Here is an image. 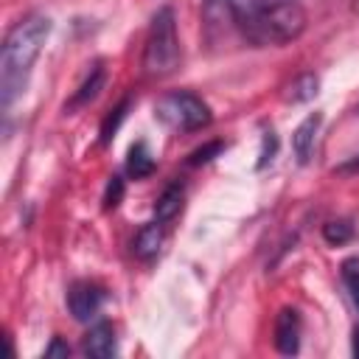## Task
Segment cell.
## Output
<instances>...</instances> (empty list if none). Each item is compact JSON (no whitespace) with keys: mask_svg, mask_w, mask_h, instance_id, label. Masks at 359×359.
I'll list each match as a JSON object with an SVG mask.
<instances>
[{"mask_svg":"<svg viewBox=\"0 0 359 359\" xmlns=\"http://www.w3.org/2000/svg\"><path fill=\"white\" fill-rule=\"evenodd\" d=\"M300 0H236L238 39L252 48H283L306 31Z\"/></svg>","mask_w":359,"mask_h":359,"instance_id":"cell-1","label":"cell"},{"mask_svg":"<svg viewBox=\"0 0 359 359\" xmlns=\"http://www.w3.org/2000/svg\"><path fill=\"white\" fill-rule=\"evenodd\" d=\"M50 28H53L50 17L28 14L17 25H11V31L6 34L0 48V109L3 112H8L14 101L25 93L34 62L42 53V45L50 36Z\"/></svg>","mask_w":359,"mask_h":359,"instance_id":"cell-2","label":"cell"},{"mask_svg":"<svg viewBox=\"0 0 359 359\" xmlns=\"http://www.w3.org/2000/svg\"><path fill=\"white\" fill-rule=\"evenodd\" d=\"M180 59H182V48L177 36V17H174V8L163 6L151 17V25L143 42V73L151 79L171 76L180 67Z\"/></svg>","mask_w":359,"mask_h":359,"instance_id":"cell-3","label":"cell"},{"mask_svg":"<svg viewBox=\"0 0 359 359\" xmlns=\"http://www.w3.org/2000/svg\"><path fill=\"white\" fill-rule=\"evenodd\" d=\"M154 118L171 132H196L213 121L210 107L191 90H174L157 98Z\"/></svg>","mask_w":359,"mask_h":359,"instance_id":"cell-4","label":"cell"},{"mask_svg":"<svg viewBox=\"0 0 359 359\" xmlns=\"http://www.w3.org/2000/svg\"><path fill=\"white\" fill-rule=\"evenodd\" d=\"M202 31L208 45H224L238 39L236 28V0H202Z\"/></svg>","mask_w":359,"mask_h":359,"instance_id":"cell-5","label":"cell"},{"mask_svg":"<svg viewBox=\"0 0 359 359\" xmlns=\"http://www.w3.org/2000/svg\"><path fill=\"white\" fill-rule=\"evenodd\" d=\"M104 306V289L93 280H76L67 289V309L79 323H90Z\"/></svg>","mask_w":359,"mask_h":359,"instance_id":"cell-6","label":"cell"},{"mask_svg":"<svg viewBox=\"0 0 359 359\" xmlns=\"http://www.w3.org/2000/svg\"><path fill=\"white\" fill-rule=\"evenodd\" d=\"M275 348L283 356H292L300 351V314L297 309H280L275 317Z\"/></svg>","mask_w":359,"mask_h":359,"instance_id":"cell-7","label":"cell"},{"mask_svg":"<svg viewBox=\"0 0 359 359\" xmlns=\"http://www.w3.org/2000/svg\"><path fill=\"white\" fill-rule=\"evenodd\" d=\"M320 123H323V115L320 112H311L292 135V149H294V157L300 165H306L314 154V143H317V132H320Z\"/></svg>","mask_w":359,"mask_h":359,"instance_id":"cell-8","label":"cell"},{"mask_svg":"<svg viewBox=\"0 0 359 359\" xmlns=\"http://www.w3.org/2000/svg\"><path fill=\"white\" fill-rule=\"evenodd\" d=\"M84 353L87 356H115V328L109 323H95L84 337Z\"/></svg>","mask_w":359,"mask_h":359,"instance_id":"cell-9","label":"cell"},{"mask_svg":"<svg viewBox=\"0 0 359 359\" xmlns=\"http://www.w3.org/2000/svg\"><path fill=\"white\" fill-rule=\"evenodd\" d=\"M104 79H107V73H104V65L98 62V65H93V70L87 73V79L81 81V87L73 93V98L65 104V112H76L79 107H87L98 93H101V87H104Z\"/></svg>","mask_w":359,"mask_h":359,"instance_id":"cell-10","label":"cell"},{"mask_svg":"<svg viewBox=\"0 0 359 359\" xmlns=\"http://www.w3.org/2000/svg\"><path fill=\"white\" fill-rule=\"evenodd\" d=\"M163 227H165V224H160V222L143 224V227L137 230L135 241H132V252H135L137 258H143V261L154 258V255L160 252V247H163V236H165Z\"/></svg>","mask_w":359,"mask_h":359,"instance_id":"cell-11","label":"cell"},{"mask_svg":"<svg viewBox=\"0 0 359 359\" xmlns=\"http://www.w3.org/2000/svg\"><path fill=\"white\" fill-rule=\"evenodd\" d=\"M154 165H157V163H154V157H151L146 140H137V143L129 146V154H126V174H129V177L143 180V177H149V174L154 171Z\"/></svg>","mask_w":359,"mask_h":359,"instance_id":"cell-12","label":"cell"},{"mask_svg":"<svg viewBox=\"0 0 359 359\" xmlns=\"http://www.w3.org/2000/svg\"><path fill=\"white\" fill-rule=\"evenodd\" d=\"M182 199H185V191H182V185H180V182L168 185V188L160 194L157 205H154V222H160V224L171 222V219L180 213V208H182Z\"/></svg>","mask_w":359,"mask_h":359,"instance_id":"cell-13","label":"cell"},{"mask_svg":"<svg viewBox=\"0 0 359 359\" xmlns=\"http://www.w3.org/2000/svg\"><path fill=\"white\" fill-rule=\"evenodd\" d=\"M317 87H320V79L314 73H303L297 76L289 87H286V101L292 104H303V101H311L317 95Z\"/></svg>","mask_w":359,"mask_h":359,"instance_id":"cell-14","label":"cell"},{"mask_svg":"<svg viewBox=\"0 0 359 359\" xmlns=\"http://www.w3.org/2000/svg\"><path fill=\"white\" fill-rule=\"evenodd\" d=\"M339 275H342V283H345L351 300H353L356 309H359V255H348V258L339 264Z\"/></svg>","mask_w":359,"mask_h":359,"instance_id":"cell-15","label":"cell"},{"mask_svg":"<svg viewBox=\"0 0 359 359\" xmlns=\"http://www.w3.org/2000/svg\"><path fill=\"white\" fill-rule=\"evenodd\" d=\"M323 238H325L328 244L339 247V244H345V241L353 238V224H351L348 219H334V222L323 224Z\"/></svg>","mask_w":359,"mask_h":359,"instance_id":"cell-16","label":"cell"},{"mask_svg":"<svg viewBox=\"0 0 359 359\" xmlns=\"http://www.w3.org/2000/svg\"><path fill=\"white\" fill-rule=\"evenodd\" d=\"M126 109H129V98H123L107 118H104V123H101V143H109L112 137H115V132H118V126L123 123V118H126Z\"/></svg>","mask_w":359,"mask_h":359,"instance_id":"cell-17","label":"cell"},{"mask_svg":"<svg viewBox=\"0 0 359 359\" xmlns=\"http://www.w3.org/2000/svg\"><path fill=\"white\" fill-rule=\"evenodd\" d=\"M275 151H278V137H275V132L272 129H266L264 135H261V160H258V168H266L272 160H275Z\"/></svg>","mask_w":359,"mask_h":359,"instance_id":"cell-18","label":"cell"},{"mask_svg":"<svg viewBox=\"0 0 359 359\" xmlns=\"http://www.w3.org/2000/svg\"><path fill=\"white\" fill-rule=\"evenodd\" d=\"M121 199H123V180L115 174V177H109V182H107V191H104V208L112 210V208L121 205Z\"/></svg>","mask_w":359,"mask_h":359,"instance_id":"cell-19","label":"cell"},{"mask_svg":"<svg viewBox=\"0 0 359 359\" xmlns=\"http://www.w3.org/2000/svg\"><path fill=\"white\" fill-rule=\"evenodd\" d=\"M224 149V143L222 140H213V143H208V146H202V149H196V151H191V157H188V163L191 165H202V163H210L219 151Z\"/></svg>","mask_w":359,"mask_h":359,"instance_id":"cell-20","label":"cell"},{"mask_svg":"<svg viewBox=\"0 0 359 359\" xmlns=\"http://www.w3.org/2000/svg\"><path fill=\"white\" fill-rule=\"evenodd\" d=\"M70 353V348L62 342V339H53L48 348H45V356H67Z\"/></svg>","mask_w":359,"mask_h":359,"instance_id":"cell-21","label":"cell"},{"mask_svg":"<svg viewBox=\"0 0 359 359\" xmlns=\"http://www.w3.org/2000/svg\"><path fill=\"white\" fill-rule=\"evenodd\" d=\"M351 168H359V154H353V157H351V160L342 165V171H351Z\"/></svg>","mask_w":359,"mask_h":359,"instance_id":"cell-22","label":"cell"},{"mask_svg":"<svg viewBox=\"0 0 359 359\" xmlns=\"http://www.w3.org/2000/svg\"><path fill=\"white\" fill-rule=\"evenodd\" d=\"M353 356H359V325L353 331Z\"/></svg>","mask_w":359,"mask_h":359,"instance_id":"cell-23","label":"cell"}]
</instances>
